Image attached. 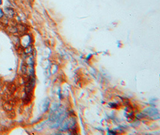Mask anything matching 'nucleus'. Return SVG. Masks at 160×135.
Returning a JSON list of instances; mask_svg holds the SVG:
<instances>
[{
	"label": "nucleus",
	"mask_w": 160,
	"mask_h": 135,
	"mask_svg": "<svg viewBox=\"0 0 160 135\" xmlns=\"http://www.w3.org/2000/svg\"><path fill=\"white\" fill-rule=\"evenodd\" d=\"M5 13L6 14L7 16H8V17H12L14 15V11L13 9L10 8H6L4 9Z\"/></svg>",
	"instance_id": "nucleus-1"
},
{
	"label": "nucleus",
	"mask_w": 160,
	"mask_h": 135,
	"mask_svg": "<svg viewBox=\"0 0 160 135\" xmlns=\"http://www.w3.org/2000/svg\"><path fill=\"white\" fill-rule=\"evenodd\" d=\"M3 16V12L2 10H1V8H0V17H1Z\"/></svg>",
	"instance_id": "nucleus-2"
},
{
	"label": "nucleus",
	"mask_w": 160,
	"mask_h": 135,
	"mask_svg": "<svg viewBox=\"0 0 160 135\" xmlns=\"http://www.w3.org/2000/svg\"><path fill=\"white\" fill-rule=\"evenodd\" d=\"M2 4V0H0V6Z\"/></svg>",
	"instance_id": "nucleus-3"
}]
</instances>
